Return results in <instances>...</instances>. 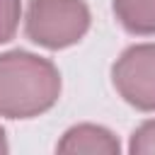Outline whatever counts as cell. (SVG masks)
<instances>
[{
	"instance_id": "obj_1",
	"label": "cell",
	"mask_w": 155,
	"mask_h": 155,
	"mask_svg": "<svg viewBox=\"0 0 155 155\" xmlns=\"http://www.w3.org/2000/svg\"><path fill=\"white\" fill-rule=\"evenodd\" d=\"M61 92L56 65L27 51L0 56V116L29 119L51 109Z\"/></svg>"
},
{
	"instance_id": "obj_2",
	"label": "cell",
	"mask_w": 155,
	"mask_h": 155,
	"mask_svg": "<svg viewBox=\"0 0 155 155\" xmlns=\"http://www.w3.org/2000/svg\"><path fill=\"white\" fill-rule=\"evenodd\" d=\"M90 12L82 0H29L27 36L46 48H65L82 39Z\"/></svg>"
},
{
	"instance_id": "obj_3",
	"label": "cell",
	"mask_w": 155,
	"mask_h": 155,
	"mask_svg": "<svg viewBox=\"0 0 155 155\" xmlns=\"http://www.w3.org/2000/svg\"><path fill=\"white\" fill-rule=\"evenodd\" d=\"M119 94L136 109H155V44H140L124 51L114 65Z\"/></svg>"
},
{
	"instance_id": "obj_4",
	"label": "cell",
	"mask_w": 155,
	"mask_h": 155,
	"mask_svg": "<svg viewBox=\"0 0 155 155\" xmlns=\"http://www.w3.org/2000/svg\"><path fill=\"white\" fill-rule=\"evenodd\" d=\"M58 153H90V155L92 153H104V155H114V153H119V140L107 128L82 124V126L70 128L63 136V140L58 143Z\"/></svg>"
},
{
	"instance_id": "obj_5",
	"label": "cell",
	"mask_w": 155,
	"mask_h": 155,
	"mask_svg": "<svg viewBox=\"0 0 155 155\" xmlns=\"http://www.w3.org/2000/svg\"><path fill=\"white\" fill-rule=\"evenodd\" d=\"M119 22L133 34H155V0H114Z\"/></svg>"
},
{
	"instance_id": "obj_6",
	"label": "cell",
	"mask_w": 155,
	"mask_h": 155,
	"mask_svg": "<svg viewBox=\"0 0 155 155\" xmlns=\"http://www.w3.org/2000/svg\"><path fill=\"white\" fill-rule=\"evenodd\" d=\"M19 0H0V44L12 39L19 22Z\"/></svg>"
},
{
	"instance_id": "obj_7",
	"label": "cell",
	"mask_w": 155,
	"mask_h": 155,
	"mask_svg": "<svg viewBox=\"0 0 155 155\" xmlns=\"http://www.w3.org/2000/svg\"><path fill=\"white\" fill-rule=\"evenodd\" d=\"M131 153H155V121H145L133 133Z\"/></svg>"
},
{
	"instance_id": "obj_8",
	"label": "cell",
	"mask_w": 155,
	"mask_h": 155,
	"mask_svg": "<svg viewBox=\"0 0 155 155\" xmlns=\"http://www.w3.org/2000/svg\"><path fill=\"white\" fill-rule=\"evenodd\" d=\"M0 153H7V140H5V131L0 128Z\"/></svg>"
}]
</instances>
